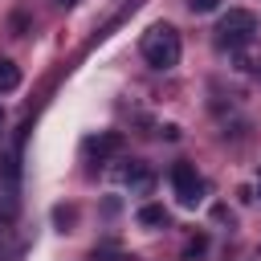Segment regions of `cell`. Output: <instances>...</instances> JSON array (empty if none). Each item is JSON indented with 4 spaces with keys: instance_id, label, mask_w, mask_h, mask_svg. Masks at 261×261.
<instances>
[{
    "instance_id": "cell-9",
    "label": "cell",
    "mask_w": 261,
    "mask_h": 261,
    "mask_svg": "<svg viewBox=\"0 0 261 261\" xmlns=\"http://www.w3.org/2000/svg\"><path fill=\"white\" fill-rule=\"evenodd\" d=\"M188 4H192V12H212L220 0H188Z\"/></svg>"
},
{
    "instance_id": "cell-11",
    "label": "cell",
    "mask_w": 261,
    "mask_h": 261,
    "mask_svg": "<svg viewBox=\"0 0 261 261\" xmlns=\"http://www.w3.org/2000/svg\"><path fill=\"white\" fill-rule=\"evenodd\" d=\"M257 196H261V184H257Z\"/></svg>"
},
{
    "instance_id": "cell-6",
    "label": "cell",
    "mask_w": 261,
    "mask_h": 261,
    "mask_svg": "<svg viewBox=\"0 0 261 261\" xmlns=\"http://www.w3.org/2000/svg\"><path fill=\"white\" fill-rule=\"evenodd\" d=\"M122 184H126L135 196H147V192L155 188V175H151L143 163H130V167H122Z\"/></svg>"
},
{
    "instance_id": "cell-3",
    "label": "cell",
    "mask_w": 261,
    "mask_h": 261,
    "mask_svg": "<svg viewBox=\"0 0 261 261\" xmlns=\"http://www.w3.org/2000/svg\"><path fill=\"white\" fill-rule=\"evenodd\" d=\"M253 33H257V16L245 12V8H228V12L220 16V24H216V41H220L224 49H241V45H249Z\"/></svg>"
},
{
    "instance_id": "cell-4",
    "label": "cell",
    "mask_w": 261,
    "mask_h": 261,
    "mask_svg": "<svg viewBox=\"0 0 261 261\" xmlns=\"http://www.w3.org/2000/svg\"><path fill=\"white\" fill-rule=\"evenodd\" d=\"M171 188H175L179 204H188V208H196L204 200V179H200V171L192 163H175L171 167Z\"/></svg>"
},
{
    "instance_id": "cell-2",
    "label": "cell",
    "mask_w": 261,
    "mask_h": 261,
    "mask_svg": "<svg viewBox=\"0 0 261 261\" xmlns=\"http://www.w3.org/2000/svg\"><path fill=\"white\" fill-rule=\"evenodd\" d=\"M139 53H143L147 65H155V69H171V65H179L184 45H179V33H175L171 24H151V29L143 33V41H139Z\"/></svg>"
},
{
    "instance_id": "cell-8",
    "label": "cell",
    "mask_w": 261,
    "mask_h": 261,
    "mask_svg": "<svg viewBox=\"0 0 261 261\" xmlns=\"http://www.w3.org/2000/svg\"><path fill=\"white\" fill-rule=\"evenodd\" d=\"M20 86V69L12 61H0V94H12Z\"/></svg>"
},
{
    "instance_id": "cell-1",
    "label": "cell",
    "mask_w": 261,
    "mask_h": 261,
    "mask_svg": "<svg viewBox=\"0 0 261 261\" xmlns=\"http://www.w3.org/2000/svg\"><path fill=\"white\" fill-rule=\"evenodd\" d=\"M20 159H24V130H16L8 151L0 155V212H4V220H12L20 208Z\"/></svg>"
},
{
    "instance_id": "cell-10",
    "label": "cell",
    "mask_w": 261,
    "mask_h": 261,
    "mask_svg": "<svg viewBox=\"0 0 261 261\" xmlns=\"http://www.w3.org/2000/svg\"><path fill=\"white\" fill-rule=\"evenodd\" d=\"M0 126H4V110H0Z\"/></svg>"
},
{
    "instance_id": "cell-12",
    "label": "cell",
    "mask_w": 261,
    "mask_h": 261,
    "mask_svg": "<svg viewBox=\"0 0 261 261\" xmlns=\"http://www.w3.org/2000/svg\"><path fill=\"white\" fill-rule=\"evenodd\" d=\"M61 4H73V0H61Z\"/></svg>"
},
{
    "instance_id": "cell-7",
    "label": "cell",
    "mask_w": 261,
    "mask_h": 261,
    "mask_svg": "<svg viewBox=\"0 0 261 261\" xmlns=\"http://www.w3.org/2000/svg\"><path fill=\"white\" fill-rule=\"evenodd\" d=\"M171 216H167V208L163 204H143L139 208V224H147V228H163Z\"/></svg>"
},
{
    "instance_id": "cell-5",
    "label": "cell",
    "mask_w": 261,
    "mask_h": 261,
    "mask_svg": "<svg viewBox=\"0 0 261 261\" xmlns=\"http://www.w3.org/2000/svg\"><path fill=\"white\" fill-rule=\"evenodd\" d=\"M118 151H122V135H118V130H102V135L86 139V155H90V159H98V163L114 159Z\"/></svg>"
}]
</instances>
